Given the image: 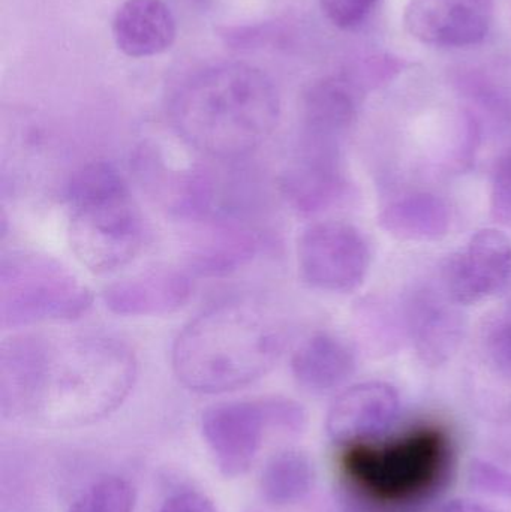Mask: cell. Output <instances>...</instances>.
<instances>
[{
  "instance_id": "ac0fdd59",
  "label": "cell",
  "mask_w": 511,
  "mask_h": 512,
  "mask_svg": "<svg viewBox=\"0 0 511 512\" xmlns=\"http://www.w3.org/2000/svg\"><path fill=\"white\" fill-rule=\"evenodd\" d=\"M380 225L407 242H434L449 233L452 213L437 195L420 192L390 203L380 213Z\"/></svg>"
},
{
  "instance_id": "30bf717a",
  "label": "cell",
  "mask_w": 511,
  "mask_h": 512,
  "mask_svg": "<svg viewBox=\"0 0 511 512\" xmlns=\"http://www.w3.org/2000/svg\"><path fill=\"white\" fill-rule=\"evenodd\" d=\"M495 0H410L404 24L417 41L432 47L480 44L494 20Z\"/></svg>"
},
{
  "instance_id": "d6986e66",
  "label": "cell",
  "mask_w": 511,
  "mask_h": 512,
  "mask_svg": "<svg viewBox=\"0 0 511 512\" xmlns=\"http://www.w3.org/2000/svg\"><path fill=\"white\" fill-rule=\"evenodd\" d=\"M213 230L189 256L198 276H222L251 261L260 248L257 234L233 224L231 219H213Z\"/></svg>"
},
{
  "instance_id": "6da1fadb",
  "label": "cell",
  "mask_w": 511,
  "mask_h": 512,
  "mask_svg": "<svg viewBox=\"0 0 511 512\" xmlns=\"http://www.w3.org/2000/svg\"><path fill=\"white\" fill-rule=\"evenodd\" d=\"M135 379L134 354L111 337H14L0 351V409L50 429L87 426L122 406Z\"/></svg>"
},
{
  "instance_id": "7402d4cb",
  "label": "cell",
  "mask_w": 511,
  "mask_h": 512,
  "mask_svg": "<svg viewBox=\"0 0 511 512\" xmlns=\"http://www.w3.org/2000/svg\"><path fill=\"white\" fill-rule=\"evenodd\" d=\"M480 354L492 373L511 381V310L498 313L486 322Z\"/></svg>"
},
{
  "instance_id": "9a60e30c",
  "label": "cell",
  "mask_w": 511,
  "mask_h": 512,
  "mask_svg": "<svg viewBox=\"0 0 511 512\" xmlns=\"http://www.w3.org/2000/svg\"><path fill=\"white\" fill-rule=\"evenodd\" d=\"M192 282L177 270H156L108 286L107 309L123 316H158L176 312L188 303Z\"/></svg>"
},
{
  "instance_id": "83f0119b",
  "label": "cell",
  "mask_w": 511,
  "mask_h": 512,
  "mask_svg": "<svg viewBox=\"0 0 511 512\" xmlns=\"http://www.w3.org/2000/svg\"><path fill=\"white\" fill-rule=\"evenodd\" d=\"M509 285H510V300H509V310H511V279H510Z\"/></svg>"
},
{
  "instance_id": "cb8c5ba5",
  "label": "cell",
  "mask_w": 511,
  "mask_h": 512,
  "mask_svg": "<svg viewBox=\"0 0 511 512\" xmlns=\"http://www.w3.org/2000/svg\"><path fill=\"white\" fill-rule=\"evenodd\" d=\"M492 218L511 228V149L504 153L495 167L491 192Z\"/></svg>"
},
{
  "instance_id": "484cf974",
  "label": "cell",
  "mask_w": 511,
  "mask_h": 512,
  "mask_svg": "<svg viewBox=\"0 0 511 512\" xmlns=\"http://www.w3.org/2000/svg\"><path fill=\"white\" fill-rule=\"evenodd\" d=\"M159 512H218L207 496L194 490L176 493L170 496Z\"/></svg>"
},
{
  "instance_id": "7c38bea8",
  "label": "cell",
  "mask_w": 511,
  "mask_h": 512,
  "mask_svg": "<svg viewBox=\"0 0 511 512\" xmlns=\"http://www.w3.org/2000/svg\"><path fill=\"white\" fill-rule=\"evenodd\" d=\"M405 322L414 349L423 363L438 366L458 351L464 339L465 319L461 306L443 286H423L410 295Z\"/></svg>"
},
{
  "instance_id": "ba28073f",
  "label": "cell",
  "mask_w": 511,
  "mask_h": 512,
  "mask_svg": "<svg viewBox=\"0 0 511 512\" xmlns=\"http://www.w3.org/2000/svg\"><path fill=\"white\" fill-rule=\"evenodd\" d=\"M201 430L221 474L242 477L254 465L266 433L273 432L269 399L212 406L201 418Z\"/></svg>"
},
{
  "instance_id": "44dd1931",
  "label": "cell",
  "mask_w": 511,
  "mask_h": 512,
  "mask_svg": "<svg viewBox=\"0 0 511 512\" xmlns=\"http://www.w3.org/2000/svg\"><path fill=\"white\" fill-rule=\"evenodd\" d=\"M135 490L128 480L108 475L87 487L68 512H134Z\"/></svg>"
},
{
  "instance_id": "e0dca14e",
  "label": "cell",
  "mask_w": 511,
  "mask_h": 512,
  "mask_svg": "<svg viewBox=\"0 0 511 512\" xmlns=\"http://www.w3.org/2000/svg\"><path fill=\"white\" fill-rule=\"evenodd\" d=\"M291 370L300 387L309 393H330L353 376L356 354L341 337L318 331L297 346Z\"/></svg>"
},
{
  "instance_id": "2e32d148",
  "label": "cell",
  "mask_w": 511,
  "mask_h": 512,
  "mask_svg": "<svg viewBox=\"0 0 511 512\" xmlns=\"http://www.w3.org/2000/svg\"><path fill=\"white\" fill-rule=\"evenodd\" d=\"M111 30L117 48L132 59L165 53L177 36L176 18L164 0H125Z\"/></svg>"
},
{
  "instance_id": "3957f363",
  "label": "cell",
  "mask_w": 511,
  "mask_h": 512,
  "mask_svg": "<svg viewBox=\"0 0 511 512\" xmlns=\"http://www.w3.org/2000/svg\"><path fill=\"white\" fill-rule=\"evenodd\" d=\"M281 316L261 301L234 298L189 322L176 339L173 369L188 390L219 394L266 375L285 346Z\"/></svg>"
},
{
  "instance_id": "4fadbf2b",
  "label": "cell",
  "mask_w": 511,
  "mask_h": 512,
  "mask_svg": "<svg viewBox=\"0 0 511 512\" xmlns=\"http://www.w3.org/2000/svg\"><path fill=\"white\" fill-rule=\"evenodd\" d=\"M357 114V89L353 81L326 77L306 89L302 101V146L339 150Z\"/></svg>"
},
{
  "instance_id": "8992f818",
  "label": "cell",
  "mask_w": 511,
  "mask_h": 512,
  "mask_svg": "<svg viewBox=\"0 0 511 512\" xmlns=\"http://www.w3.org/2000/svg\"><path fill=\"white\" fill-rule=\"evenodd\" d=\"M92 306L89 288L50 256L14 254L0 268V324L72 321Z\"/></svg>"
},
{
  "instance_id": "d4e9b609",
  "label": "cell",
  "mask_w": 511,
  "mask_h": 512,
  "mask_svg": "<svg viewBox=\"0 0 511 512\" xmlns=\"http://www.w3.org/2000/svg\"><path fill=\"white\" fill-rule=\"evenodd\" d=\"M471 481L477 489L511 498V472L488 462H476L471 468Z\"/></svg>"
},
{
  "instance_id": "4316f807",
  "label": "cell",
  "mask_w": 511,
  "mask_h": 512,
  "mask_svg": "<svg viewBox=\"0 0 511 512\" xmlns=\"http://www.w3.org/2000/svg\"><path fill=\"white\" fill-rule=\"evenodd\" d=\"M434 512H497L486 505L479 504V502L465 501V499H458V501H450L447 504L441 505Z\"/></svg>"
},
{
  "instance_id": "5bb4252c",
  "label": "cell",
  "mask_w": 511,
  "mask_h": 512,
  "mask_svg": "<svg viewBox=\"0 0 511 512\" xmlns=\"http://www.w3.org/2000/svg\"><path fill=\"white\" fill-rule=\"evenodd\" d=\"M341 153L302 149L281 179V191L297 212H321L344 194Z\"/></svg>"
},
{
  "instance_id": "277c9868",
  "label": "cell",
  "mask_w": 511,
  "mask_h": 512,
  "mask_svg": "<svg viewBox=\"0 0 511 512\" xmlns=\"http://www.w3.org/2000/svg\"><path fill=\"white\" fill-rule=\"evenodd\" d=\"M452 444L440 427L420 426L396 438L342 447L347 486L369 504L410 508L431 498L449 474Z\"/></svg>"
},
{
  "instance_id": "5b68a950",
  "label": "cell",
  "mask_w": 511,
  "mask_h": 512,
  "mask_svg": "<svg viewBox=\"0 0 511 512\" xmlns=\"http://www.w3.org/2000/svg\"><path fill=\"white\" fill-rule=\"evenodd\" d=\"M66 204L72 252L92 273L119 270L143 249V215L114 165L98 161L78 170L66 188Z\"/></svg>"
},
{
  "instance_id": "603a6c76",
  "label": "cell",
  "mask_w": 511,
  "mask_h": 512,
  "mask_svg": "<svg viewBox=\"0 0 511 512\" xmlns=\"http://www.w3.org/2000/svg\"><path fill=\"white\" fill-rule=\"evenodd\" d=\"M378 0H320L324 17L342 30H351L365 23Z\"/></svg>"
},
{
  "instance_id": "9c48e42d",
  "label": "cell",
  "mask_w": 511,
  "mask_h": 512,
  "mask_svg": "<svg viewBox=\"0 0 511 512\" xmlns=\"http://www.w3.org/2000/svg\"><path fill=\"white\" fill-rule=\"evenodd\" d=\"M510 279L511 240L488 228L444 262L440 283L455 303L470 306L506 288Z\"/></svg>"
},
{
  "instance_id": "8fae6325",
  "label": "cell",
  "mask_w": 511,
  "mask_h": 512,
  "mask_svg": "<svg viewBox=\"0 0 511 512\" xmlns=\"http://www.w3.org/2000/svg\"><path fill=\"white\" fill-rule=\"evenodd\" d=\"M401 411L398 391L386 382H362L345 390L330 408L327 432L335 444L383 438Z\"/></svg>"
},
{
  "instance_id": "52a82bcc",
  "label": "cell",
  "mask_w": 511,
  "mask_h": 512,
  "mask_svg": "<svg viewBox=\"0 0 511 512\" xmlns=\"http://www.w3.org/2000/svg\"><path fill=\"white\" fill-rule=\"evenodd\" d=\"M299 270L312 288L350 292L359 288L371 264L368 240L347 222L327 221L309 227L297 248Z\"/></svg>"
},
{
  "instance_id": "7a4b0ae2",
  "label": "cell",
  "mask_w": 511,
  "mask_h": 512,
  "mask_svg": "<svg viewBox=\"0 0 511 512\" xmlns=\"http://www.w3.org/2000/svg\"><path fill=\"white\" fill-rule=\"evenodd\" d=\"M279 116L281 99L272 78L243 62L195 72L176 90L170 107L179 137L221 161L243 158L266 143Z\"/></svg>"
},
{
  "instance_id": "ffe728a7",
  "label": "cell",
  "mask_w": 511,
  "mask_h": 512,
  "mask_svg": "<svg viewBox=\"0 0 511 512\" xmlns=\"http://www.w3.org/2000/svg\"><path fill=\"white\" fill-rule=\"evenodd\" d=\"M314 484L312 460L302 451L285 450L275 454L264 466L260 490L267 504L288 507L303 501Z\"/></svg>"
}]
</instances>
